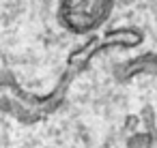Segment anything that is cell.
I'll list each match as a JSON object with an SVG mask.
<instances>
[{
	"mask_svg": "<svg viewBox=\"0 0 157 148\" xmlns=\"http://www.w3.org/2000/svg\"><path fill=\"white\" fill-rule=\"evenodd\" d=\"M138 120H140V116H127V118H125V127H127L129 131H133V129L138 127V124H136Z\"/></svg>",
	"mask_w": 157,
	"mask_h": 148,
	"instance_id": "6",
	"label": "cell"
},
{
	"mask_svg": "<svg viewBox=\"0 0 157 148\" xmlns=\"http://www.w3.org/2000/svg\"><path fill=\"white\" fill-rule=\"evenodd\" d=\"M101 43H103V50H108V47L133 50L144 43V32L136 26H121V28L105 30V35L101 37Z\"/></svg>",
	"mask_w": 157,
	"mask_h": 148,
	"instance_id": "4",
	"label": "cell"
},
{
	"mask_svg": "<svg viewBox=\"0 0 157 148\" xmlns=\"http://www.w3.org/2000/svg\"><path fill=\"white\" fill-rule=\"evenodd\" d=\"M114 0H63L58 2L60 26L73 35H88L112 15Z\"/></svg>",
	"mask_w": 157,
	"mask_h": 148,
	"instance_id": "1",
	"label": "cell"
},
{
	"mask_svg": "<svg viewBox=\"0 0 157 148\" xmlns=\"http://www.w3.org/2000/svg\"><path fill=\"white\" fill-rule=\"evenodd\" d=\"M155 133L153 131H136L125 139V148H153Z\"/></svg>",
	"mask_w": 157,
	"mask_h": 148,
	"instance_id": "5",
	"label": "cell"
},
{
	"mask_svg": "<svg viewBox=\"0 0 157 148\" xmlns=\"http://www.w3.org/2000/svg\"><path fill=\"white\" fill-rule=\"evenodd\" d=\"M103 50V43H101V37H90L86 43H82L78 50H73L71 54H69V58H67V71L65 73H69V75H78L80 71H84L88 65H90V60L99 54Z\"/></svg>",
	"mask_w": 157,
	"mask_h": 148,
	"instance_id": "3",
	"label": "cell"
},
{
	"mask_svg": "<svg viewBox=\"0 0 157 148\" xmlns=\"http://www.w3.org/2000/svg\"><path fill=\"white\" fill-rule=\"evenodd\" d=\"M112 73H114L116 82H121V84L131 82L138 75H157V54L146 52L142 56H136V58H129L125 62H118V65H114Z\"/></svg>",
	"mask_w": 157,
	"mask_h": 148,
	"instance_id": "2",
	"label": "cell"
}]
</instances>
